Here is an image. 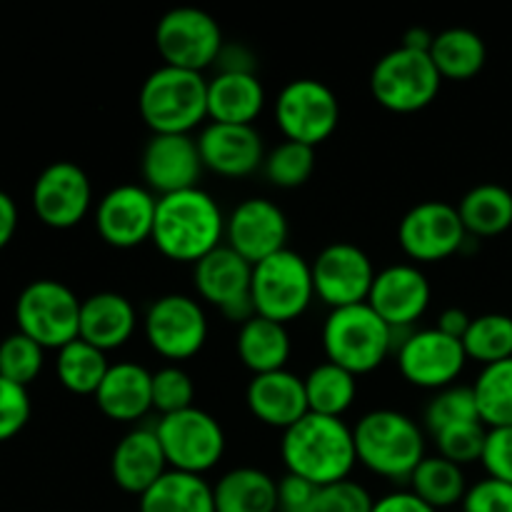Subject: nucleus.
<instances>
[{"instance_id": "f257e3e1", "label": "nucleus", "mask_w": 512, "mask_h": 512, "mask_svg": "<svg viewBox=\"0 0 512 512\" xmlns=\"http://www.w3.org/2000/svg\"><path fill=\"white\" fill-rule=\"evenodd\" d=\"M150 240L168 260L195 265L225 245V215L218 200L203 188L163 195Z\"/></svg>"}, {"instance_id": "f03ea898", "label": "nucleus", "mask_w": 512, "mask_h": 512, "mask_svg": "<svg viewBox=\"0 0 512 512\" xmlns=\"http://www.w3.org/2000/svg\"><path fill=\"white\" fill-rule=\"evenodd\" d=\"M280 458L290 475L318 488L348 480L358 465L353 428L343 418L308 413L283 433Z\"/></svg>"}, {"instance_id": "7ed1b4c3", "label": "nucleus", "mask_w": 512, "mask_h": 512, "mask_svg": "<svg viewBox=\"0 0 512 512\" xmlns=\"http://www.w3.org/2000/svg\"><path fill=\"white\" fill-rule=\"evenodd\" d=\"M353 438L358 463L390 483H408L425 458L423 430L400 410H370L355 423Z\"/></svg>"}, {"instance_id": "20e7f679", "label": "nucleus", "mask_w": 512, "mask_h": 512, "mask_svg": "<svg viewBox=\"0 0 512 512\" xmlns=\"http://www.w3.org/2000/svg\"><path fill=\"white\" fill-rule=\"evenodd\" d=\"M368 303L330 310L323 323V350L328 363L340 365L355 378L378 370L398 350V335Z\"/></svg>"}, {"instance_id": "39448f33", "label": "nucleus", "mask_w": 512, "mask_h": 512, "mask_svg": "<svg viewBox=\"0 0 512 512\" xmlns=\"http://www.w3.org/2000/svg\"><path fill=\"white\" fill-rule=\"evenodd\" d=\"M138 110L153 135H193L208 118V80L203 73L160 65L140 85Z\"/></svg>"}, {"instance_id": "423d86ee", "label": "nucleus", "mask_w": 512, "mask_h": 512, "mask_svg": "<svg viewBox=\"0 0 512 512\" xmlns=\"http://www.w3.org/2000/svg\"><path fill=\"white\" fill-rule=\"evenodd\" d=\"M255 315L288 325L303 318L315 300L313 268L295 250L285 248L253 265L250 283Z\"/></svg>"}, {"instance_id": "0eeeda50", "label": "nucleus", "mask_w": 512, "mask_h": 512, "mask_svg": "<svg viewBox=\"0 0 512 512\" xmlns=\"http://www.w3.org/2000/svg\"><path fill=\"white\" fill-rule=\"evenodd\" d=\"M80 305L83 300L60 280H33L15 300L18 333L28 335L45 350L65 348L80 338Z\"/></svg>"}, {"instance_id": "6e6552de", "label": "nucleus", "mask_w": 512, "mask_h": 512, "mask_svg": "<svg viewBox=\"0 0 512 512\" xmlns=\"http://www.w3.org/2000/svg\"><path fill=\"white\" fill-rule=\"evenodd\" d=\"M438 68L428 53L410 48H395L385 53L370 73V93L390 113H418L425 110L440 93Z\"/></svg>"}, {"instance_id": "1a4fd4ad", "label": "nucleus", "mask_w": 512, "mask_h": 512, "mask_svg": "<svg viewBox=\"0 0 512 512\" xmlns=\"http://www.w3.org/2000/svg\"><path fill=\"white\" fill-rule=\"evenodd\" d=\"M155 433H158L160 445H163L170 470L203 478L208 470H213L223 460V425L200 408L163 415L155 423Z\"/></svg>"}, {"instance_id": "9d476101", "label": "nucleus", "mask_w": 512, "mask_h": 512, "mask_svg": "<svg viewBox=\"0 0 512 512\" xmlns=\"http://www.w3.org/2000/svg\"><path fill=\"white\" fill-rule=\"evenodd\" d=\"M275 123L285 140L318 148L338 130L340 100L323 80L295 78L275 98Z\"/></svg>"}, {"instance_id": "9b49d317", "label": "nucleus", "mask_w": 512, "mask_h": 512, "mask_svg": "<svg viewBox=\"0 0 512 512\" xmlns=\"http://www.w3.org/2000/svg\"><path fill=\"white\" fill-rule=\"evenodd\" d=\"M223 45L218 20L193 5L168 10L155 25V48L163 65L173 68L203 73L205 68L215 65Z\"/></svg>"}, {"instance_id": "f8f14e48", "label": "nucleus", "mask_w": 512, "mask_h": 512, "mask_svg": "<svg viewBox=\"0 0 512 512\" xmlns=\"http://www.w3.org/2000/svg\"><path fill=\"white\" fill-rule=\"evenodd\" d=\"M143 333L153 353L178 365L205 348L208 340V315L203 305L183 293L160 295L150 303L143 318Z\"/></svg>"}, {"instance_id": "ddd939ff", "label": "nucleus", "mask_w": 512, "mask_h": 512, "mask_svg": "<svg viewBox=\"0 0 512 512\" xmlns=\"http://www.w3.org/2000/svg\"><path fill=\"white\" fill-rule=\"evenodd\" d=\"M468 238L458 205L445 200H425L413 205L398 225L400 248L415 265L453 258L465 248Z\"/></svg>"}, {"instance_id": "4468645a", "label": "nucleus", "mask_w": 512, "mask_h": 512, "mask_svg": "<svg viewBox=\"0 0 512 512\" xmlns=\"http://www.w3.org/2000/svg\"><path fill=\"white\" fill-rule=\"evenodd\" d=\"M400 375L410 385L423 390H443L455 385V380L463 375L468 353L463 348V340H455L450 335L440 333L438 328L410 330L400 340L398 350Z\"/></svg>"}, {"instance_id": "2eb2a0df", "label": "nucleus", "mask_w": 512, "mask_h": 512, "mask_svg": "<svg viewBox=\"0 0 512 512\" xmlns=\"http://www.w3.org/2000/svg\"><path fill=\"white\" fill-rule=\"evenodd\" d=\"M250 283H253V265L228 245H220L193 265V285L198 298L218 308L225 318L238 325L255 318Z\"/></svg>"}, {"instance_id": "dca6fc26", "label": "nucleus", "mask_w": 512, "mask_h": 512, "mask_svg": "<svg viewBox=\"0 0 512 512\" xmlns=\"http://www.w3.org/2000/svg\"><path fill=\"white\" fill-rule=\"evenodd\" d=\"M310 268H313L315 298L330 310L368 303L370 288L378 275L368 253L345 240L325 245Z\"/></svg>"}, {"instance_id": "f3484780", "label": "nucleus", "mask_w": 512, "mask_h": 512, "mask_svg": "<svg viewBox=\"0 0 512 512\" xmlns=\"http://www.w3.org/2000/svg\"><path fill=\"white\" fill-rule=\"evenodd\" d=\"M155 210H158V198L145 185H115L98 200L95 230L110 248H138L153 238Z\"/></svg>"}, {"instance_id": "a211bd4d", "label": "nucleus", "mask_w": 512, "mask_h": 512, "mask_svg": "<svg viewBox=\"0 0 512 512\" xmlns=\"http://www.w3.org/2000/svg\"><path fill=\"white\" fill-rule=\"evenodd\" d=\"M93 205V185L78 163L55 160L35 178L33 210L43 225L70 230L85 220Z\"/></svg>"}, {"instance_id": "6ab92c4d", "label": "nucleus", "mask_w": 512, "mask_h": 512, "mask_svg": "<svg viewBox=\"0 0 512 512\" xmlns=\"http://www.w3.org/2000/svg\"><path fill=\"white\" fill-rule=\"evenodd\" d=\"M288 235L290 225L283 208L268 198H245L225 218V245L250 265L288 248Z\"/></svg>"}, {"instance_id": "aec40b11", "label": "nucleus", "mask_w": 512, "mask_h": 512, "mask_svg": "<svg viewBox=\"0 0 512 512\" xmlns=\"http://www.w3.org/2000/svg\"><path fill=\"white\" fill-rule=\"evenodd\" d=\"M203 170L198 140L193 135H153L140 158L145 188L155 198L200 188L198 180Z\"/></svg>"}, {"instance_id": "412c9836", "label": "nucleus", "mask_w": 512, "mask_h": 512, "mask_svg": "<svg viewBox=\"0 0 512 512\" xmlns=\"http://www.w3.org/2000/svg\"><path fill=\"white\" fill-rule=\"evenodd\" d=\"M433 290L415 263H395L378 270L370 288L368 305L393 330H410L428 310Z\"/></svg>"}, {"instance_id": "4be33fe9", "label": "nucleus", "mask_w": 512, "mask_h": 512, "mask_svg": "<svg viewBox=\"0 0 512 512\" xmlns=\"http://www.w3.org/2000/svg\"><path fill=\"white\" fill-rule=\"evenodd\" d=\"M195 140L205 170L223 178H248L263 168L268 155L255 125L208 123Z\"/></svg>"}, {"instance_id": "5701e85b", "label": "nucleus", "mask_w": 512, "mask_h": 512, "mask_svg": "<svg viewBox=\"0 0 512 512\" xmlns=\"http://www.w3.org/2000/svg\"><path fill=\"white\" fill-rule=\"evenodd\" d=\"M168 470L155 428H133L118 440L110 455V478L135 498H143Z\"/></svg>"}, {"instance_id": "b1692460", "label": "nucleus", "mask_w": 512, "mask_h": 512, "mask_svg": "<svg viewBox=\"0 0 512 512\" xmlns=\"http://www.w3.org/2000/svg\"><path fill=\"white\" fill-rule=\"evenodd\" d=\"M245 403L258 423L283 433L310 413L305 380L290 373L288 368L278 373L253 375L245 390Z\"/></svg>"}, {"instance_id": "393cba45", "label": "nucleus", "mask_w": 512, "mask_h": 512, "mask_svg": "<svg viewBox=\"0 0 512 512\" xmlns=\"http://www.w3.org/2000/svg\"><path fill=\"white\" fill-rule=\"evenodd\" d=\"M100 413L115 423H135L153 410V373L130 360L110 365L93 395Z\"/></svg>"}, {"instance_id": "a878e982", "label": "nucleus", "mask_w": 512, "mask_h": 512, "mask_svg": "<svg viewBox=\"0 0 512 512\" xmlns=\"http://www.w3.org/2000/svg\"><path fill=\"white\" fill-rule=\"evenodd\" d=\"M138 328V313L125 295L103 290L93 293L80 305V340L110 353L133 338Z\"/></svg>"}, {"instance_id": "bb28decb", "label": "nucleus", "mask_w": 512, "mask_h": 512, "mask_svg": "<svg viewBox=\"0 0 512 512\" xmlns=\"http://www.w3.org/2000/svg\"><path fill=\"white\" fill-rule=\"evenodd\" d=\"M265 108L258 73H218L208 80L210 123L253 125Z\"/></svg>"}, {"instance_id": "cd10ccee", "label": "nucleus", "mask_w": 512, "mask_h": 512, "mask_svg": "<svg viewBox=\"0 0 512 512\" xmlns=\"http://www.w3.org/2000/svg\"><path fill=\"white\" fill-rule=\"evenodd\" d=\"M235 350L245 368L253 375L278 373V370L288 368L290 353V333L288 325H280L268 318H250L238 328V340H235Z\"/></svg>"}, {"instance_id": "c85d7f7f", "label": "nucleus", "mask_w": 512, "mask_h": 512, "mask_svg": "<svg viewBox=\"0 0 512 512\" xmlns=\"http://www.w3.org/2000/svg\"><path fill=\"white\" fill-rule=\"evenodd\" d=\"M215 512H278V480L260 468H233L213 485Z\"/></svg>"}, {"instance_id": "c756f323", "label": "nucleus", "mask_w": 512, "mask_h": 512, "mask_svg": "<svg viewBox=\"0 0 512 512\" xmlns=\"http://www.w3.org/2000/svg\"><path fill=\"white\" fill-rule=\"evenodd\" d=\"M140 512H215L213 485L200 475L168 470L143 498Z\"/></svg>"}, {"instance_id": "7c9ffc66", "label": "nucleus", "mask_w": 512, "mask_h": 512, "mask_svg": "<svg viewBox=\"0 0 512 512\" xmlns=\"http://www.w3.org/2000/svg\"><path fill=\"white\" fill-rule=\"evenodd\" d=\"M430 60L443 80H470L485 68V40L470 28H448L430 45Z\"/></svg>"}, {"instance_id": "2f4dec72", "label": "nucleus", "mask_w": 512, "mask_h": 512, "mask_svg": "<svg viewBox=\"0 0 512 512\" xmlns=\"http://www.w3.org/2000/svg\"><path fill=\"white\" fill-rule=\"evenodd\" d=\"M470 238H495L512 225V193L498 183L475 185L458 205Z\"/></svg>"}, {"instance_id": "473e14b6", "label": "nucleus", "mask_w": 512, "mask_h": 512, "mask_svg": "<svg viewBox=\"0 0 512 512\" xmlns=\"http://www.w3.org/2000/svg\"><path fill=\"white\" fill-rule=\"evenodd\" d=\"M308 410L328 418H343L358 398V378L333 363H320L305 375Z\"/></svg>"}, {"instance_id": "72a5a7b5", "label": "nucleus", "mask_w": 512, "mask_h": 512, "mask_svg": "<svg viewBox=\"0 0 512 512\" xmlns=\"http://www.w3.org/2000/svg\"><path fill=\"white\" fill-rule=\"evenodd\" d=\"M408 485L423 503L438 512L463 503L465 493H468L463 468L440 455H425L423 463L410 475Z\"/></svg>"}, {"instance_id": "f704fd0d", "label": "nucleus", "mask_w": 512, "mask_h": 512, "mask_svg": "<svg viewBox=\"0 0 512 512\" xmlns=\"http://www.w3.org/2000/svg\"><path fill=\"white\" fill-rule=\"evenodd\" d=\"M108 370V353L93 348V345L80 338L60 348L58 360H55V375H58L60 385L73 395L98 393Z\"/></svg>"}, {"instance_id": "c9c22d12", "label": "nucleus", "mask_w": 512, "mask_h": 512, "mask_svg": "<svg viewBox=\"0 0 512 512\" xmlns=\"http://www.w3.org/2000/svg\"><path fill=\"white\" fill-rule=\"evenodd\" d=\"M473 393L485 428H512V358L485 365Z\"/></svg>"}, {"instance_id": "e433bc0d", "label": "nucleus", "mask_w": 512, "mask_h": 512, "mask_svg": "<svg viewBox=\"0 0 512 512\" xmlns=\"http://www.w3.org/2000/svg\"><path fill=\"white\" fill-rule=\"evenodd\" d=\"M468 360L493 365L512 358V318L503 313H485L473 318L463 338Z\"/></svg>"}, {"instance_id": "4c0bfd02", "label": "nucleus", "mask_w": 512, "mask_h": 512, "mask_svg": "<svg viewBox=\"0 0 512 512\" xmlns=\"http://www.w3.org/2000/svg\"><path fill=\"white\" fill-rule=\"evenodd\" d=\"M315 170V148L293 140H283L265 155L263 173L275 188L293 190L310 180Z\"/></svg>"}, {"instance_id": "58836bf2", "label": "nucleus", "mask_w": 512, "mask_h": 512, "mask_svg": "<svg viewBox=\"0 0 512 512\" xmlns=\"http://www.w3.org/2000/svg\"><path fill=\"white\" fill-rule=\"evenodd\" d=\"M473 420H480L473 385H450V388L438 390L425 405V428L430 430V435H438L450 425L473 423Z\"/></svg>"}, {"instance_id": "ea45409f", "label": "nucleus", "mask_w": 512, "mask_h": 512, "mask_svg": "<svg viewBox=\"0 0 512 512\" xmlns=\"http://www.w3.org/2000/svg\"><path fill=\"white\" fill-rule=\"evenodd\" d=\"M45 365V348H40L28 335L13 333L0 343V375L15 385L28 388L38 380Z\"/></svg>"}, {"instance_id": "a19ab883", "label": "nucleus", "mask_w": 512, "mask_h": 512, "mask_svg": "<svg viewBox=\"0 0 512 512\" xmlns=\"http://www.w3.org/2000/svg\"><path fill=\"white\" fill-rule=\"evenodd\" d=\"M435 445H438L440 458L450 460L455 465H470L475 460L483 458L485 440H488V428H485L480 420L473 423H460L450 425V428L440 430L438 435H433Z\"/></svg>"}, {"instance_id": "79ce46f5", "label": "nucleus", "mask_w": 512, "mask_h": 512, "mask_svg": "<svg viewBox=\"0 0 512 512\" xmlns=\"http://www.w3.org/2000/svg\"><path fill=\"white\" fill-rule=\"evenodd\" d=\"M195 408V383L180 365H165L153 373V410L163 415Z\"/></svg>"}, {"instance_id": "37998d69", "label": "nucleus", "mask_w": 512, "mask_h": 512, "mask_svg": "<svg viewBox=\"0 0 512 512\" xmlns=\"http://www.w3.org/2000/svg\"><path fill=\"white\" fill-rule=\"evenodd\" d=\"M30 395L28 388L15 385L0 375V443H8L15 435L23 433L30 420Z\"/></svg>"}, {"instance_id": "c03bdc74", "label": "nucleus", "mask_w": 512, "mask_h": 512, "mask_svg": "<svg viewBox=\"0 0 512 512\" xmlns=\"http://www.w3.org/2000/svg\"><path fill=\"white\" fill-rule=\"evenodd\" d=\"M375 498L358 480H340V483L320 488V512H373Z\"/></svg>"}, {"instance_id": "a18cd8bd", "label": "nucleus", "mask_w": 512, "mask_h": 512, "mask_svg": "<svg viewBox=\"0 0 512 512\" xmlns=\"http://www.w3.org/2000/svg\"><path fill=\"white\" fill-rule=\"evenodd\" d=\"M463 512H512V485L495 478L478 480L465 493Z\"/></svg>"}, {"instance_id": "49530a36", "label": "nucleus", "mask_w": 512, "mask_h": 512, "mask_svg": "<svg viewBox=\"0 0 512 512\" xmlns=\"http://www.w3.org/2000/svg\"><path fill=\"white\" fill-rule=\"evenodd\" d=\"M480 463L488 470V478L512 485V428H488Z\"/></svg>"}, {"instance_id": "de8ad7c7", "label": "nucleus", "mask_w": 512, "mask_h": 512, "mask_svg": "<svg viewBox=\"0 0 512 512\" xmlns=\"http://www.w3.org/2000/svg\"><path fill=\"white\" fill-rule=\"evenodd\" d=\"M278 512H320V488L310 480L285 473L278 480Z\"/></svg>"}, {"instance_id": "09e8293b", "label": "nucleus", "mask_w": 512, "mask_h": 512, "mask_svg": "<svg viewBox=\"0 0 512 512\" xmlns=\"http://www.w3.org/2000/svg\"><path fill=\"white\" fill-rule=\"evenodd\" d=\"M215 65L218 73H258V58L243 43H225Z\"/></svg>"}, {"instance_id": "8fccbe9b", "label": "nucleus", "mask_w": 512, "mask_h": 512, "mask_svg": "<svg viewBox=\"0 0 512 512\" xmlns=\"http://www.w3.org/2000/svg\"><path fill=\"white\" fill-rule=\"evenodd\" d=\"M373 512H438L418 498L413 490H395L375 500Z\"/></svg>"}, {"instance_id": "3c124183", "label": "nucleus", "mask_w": 512, "mask_h": 512, "mask_svg": "<svg viewBox=\"0 0 512 512\" xmlns=\"http://www.w3.org/2000/svg\"><path fill=\"white\" fill-rule=\"evenodd\" d=\"M470 323H473V318H470V315L465 313V310L448 308V310H443V313H440V318H438V323H435V328H438L440 333L450 335V338L463 340L465 333H468Z\"/></svg>"}, {"instance_id": "603ef678", "label": "nucleus", "mask_w": 512, "mask_h": 512, "mask_svg": "<svg viewBox=\"0 0 512 512\" xmlns=\"http://www.w3.org/2000/svg\"><path fill=\"white\" fill-rule=\"evenodd\" d=\"M18 230V205L5 190H0V250L13 240Z\"/></svg>"}, {"instance_id": "864d4df0", "label": "nucleus", "mask_w": 512, "mask_h": 512, "mask_svg": "<svg viewBox=\"0 0 512 512\" xmlns=\"http://www.w3.org/2000/svg\"><path fill=\"white\" fill-rule=\"evenodd\" d=\"M433 33H428L425 28H410L408 33L403 35V48L420 50V53H430V45H433Z\"/></svg>"}, {"instance_id": "5fc2aeb1", "label": "nucleus", "mask_w": 512, "mask_h": 512, "mask_svg": "<svg viewBox=\"0 0 512 512\" xmlns=\"http://www.w3.org/2000/svg\"><path fill=\"white\" fill-rule=\"evenodd\" d=\"M460 512H463V510H460Z\"/></svg>"}]
</instances>
